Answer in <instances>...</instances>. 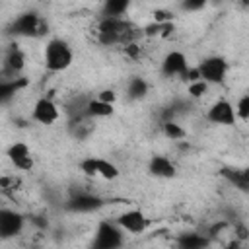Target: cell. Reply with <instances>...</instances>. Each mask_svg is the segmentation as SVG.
<instances>
[{"label":"cell","mask_w":249,"mask_h":249,"mask_svg":"<svg viewBox=\"0 0 249 249\" xmlns=\"http://www.w3.org/2000/svg\"><path fill=\"white\" fill-rule=\"evenodd\" d=\"M115 91L113 89H103V91H99V95H97V99H101V101H107V103H113L115 101Z\"/></svg>","instance_id":"83f0119b"},{"label":"cell","mask_w":249,"mask_h":249,"mask_svg":"<svg viewBox=\"0 0 249 249\" xmlns=\"http://www.w3.org/2000/svg\"><path fill=\"white\" fill-rule=\"evenodd\" d=\"M97 175H101L103 179H115V177H119V169L115 163L97 158Z\"/></svg>","instance_id":"ffe728a7"},{"label":"cell","mask_w":249,"mask_h":249,"mask_svg":"<svg viewBox=\"0 0 249 249\" xmlns=\"http://www.w3.org/2000/svg\"><path fill=\"white\" fill-rule=\"evenodd\" d=\"M220 175L230 181L237 191L249 193V167H222Z\"/></svg>","instance_id":"8fae6325"},{"label":"cell","mask_w":249,"mask_h":249,"mask_svg":"<svg viewBox=\"0 0 249 249\" xmlns=\"http://www.w3.org/2000/svg\"><path fill=\"white\" fill-rule=\"evenodd\" d=\"M241 2H243V4H249V0H241Z\"/></svg>","instance_id":"f1b7e54d"},{"label":"cell","mask_w":249,"mask_h":249,"mask_svg":"<svg viewBox=\"0 0 249 249\" xmlns=\"http://www.w3.org/2000/svg\"><path fill=\"white\" fill-rule=\"evenodd\" d=\"M181 6L187 12H196V10H202L206 6V0H183Z\"/></svg>","instance_id":"484cf974"},{"label":"cell","mask_w":249,"mask_h":249,"mask_svg":"<svg viewBox=\"0 0 249 249\" xmlns=\"http://www.w3.org/2000/svg\"><path fill=\"white\" fill-rule=\"evenodd\" d=\"M72 64V51L62 39H51L45 47V66L51 72H62Z\"/></svg>","instance_id":"7a4b0ae2"},{"label":"cell","mask_w":249,"mask_h":249,"mask_svg":"<svg viewBox=\"0 0 249 249\" xmlns=\"http://www.w3.org/2000/svg\"><path fill=\"white\" fill-rule=\"evenodd\" d=\"M123 228L111 222H101L97 228V235H95V247L99 249H115L123 245Z\"/></svg>","instance_id":"5b68a950"},{"label":"cell","mask_w":249,"mask_h":249,"mask_svg":"<svg viewBox=\"0 0 249 249\" xmlns=\"http://www.w3.org/2000/svg\"><path fill=\"white\" fill-rule=\"evenodd\" d=\"M235 115L241 117V119H249V95H243L239 101H237V107H235Z\"/></svg>","instance_id":"d4e9b609"},{"label":"cell","mask_w":249,"mask_h":249,"mask_svg":"<svg viewBox=\"0 0 249 249\" xmlns=\"http://www.w3.org/2000/svg\"><path fill=\"white\" fill-rule=\"evenodd\" d=\"M86 113L89 117H111L113 115V103H107L101 99H89L86 103Z\"/></svg>","instance_id":"2e32d148"},{"label":"cell","mask_w":249,"mask_h":249,"mask_svg":"<svg viewBox=\"0 0 249 249\" xmlns=\"http://www.w3.org/2000/svg\"><path fill=\"white\" fill-rule=\"evenodd\" d=\"M97 33L103 45H126L140 35V29L123 18H103L99 21Z\"/></svg>","instance_id":"6da1fadb"},{"label":"cell","mask_w":249,"mask_h":249,"mask_svg":"<svg viewBox=\"0 0 249 249\" xmlns=\"http://www.w3.org/2000/svg\"><path fill=\"white\" fill-rule=\"evenodd\" d=\"M189 64H187V58L183 53L179 51H171L165 54L163 62H161V70L165 76H183L187 72Z\"/></svg>","instance_id":"30bf717a"},{"label":"cell","mask_w":249,"mask_h":249,"mask_svg":"<svg viewBox=\"0 0 249 249\" xmlns=\"http://www.w3.org/2000/svg\"><path fill=\"white\" fill-rule=\"evenodd\" d=\"M208 121H212L216 124H233L235 123L233 105L230 101H226V99H218L208 111Z\"/></svg>","instance_id":"ba28073f"},{"label":"cell","mask_w":249,"mask_h":249,"mask_svg":"<svg viewBox=\"0 0 249 249\" xmlns=\"http://www.w3.org/2000/svg\"><path fill=\"white\" fill-rule=\"evenodd\" d=\"M8 158L10 161L18 167V169H31L33 167V160H31V152L27 148V144L23 142H16L8 148Z\"/></svg>","instance_id":"7c38bea8"},{"label":"cell","mask_w":249,"mask_h":249,"mask_svg":"<svg viewBox=\"0 0 249 249\" xmlns=\"http://www.w3.org/2000/svg\"><path fill=\"white\" fill-rule=\"evenodd\" d=\"M23 66H25V56H23V53H21L18 47H12V49L8 51V54H6V58H4V72L16 76V74H19V72L23 70Z\"/></svg>","instance_id":"5bb4252c"},{"label":"cell","mask_w":249,"mask_h":249,"mask_svg":"<svg viewBox=\"0 0 249 249\" xmlns=\"http://www.w3.org/2000/svg\"><path fill=\"white\" fill-rule=\"evenodd\" d=\"M101 204H103V200L99 196H93V195H88V193L74 195L68 200V208L72 212H91V210H97Z\"/></svg>","instance_id":"4fadbf2b"},{"label":"cell","mask_w":249,"mask_h":249,"mask_svg":"<svg viewBox=\"0 0 249 249\" xmlns=\"http://www.w3.org/2000/svg\"><path fill=\"white\" fill-rule=\"evenodd\" d=\"M124 53H126L128 56L136 58V56L140 54V47H138V45H136L134 41H132V43H126V45H124Z\"/></svg>","instance_id":"4316f807"},{"label":"cell","mask_w":249,"mask_h":249,"mask_svg":"<svg viewBox=\"0 0 249 249\" xmlns=\"http://www.w3.org/2000/svg\"><path fill=\"white\" fill-rule=\"evenodd\" d=\"M206 89H208V82H204V80H195L189 84V93L193 97H200L202 93H206Z\"/></svg>","instance_id":"603a6c76"},{"label":"cell","mask_w":249,"mask_h":249,"mask_svg":"<svg viewBox=\"0 0 249 249\" xmlns=\"http://www.w3.org/2000/svg\"><path fill=\"white\" fill-rule=\"evenodd\" d=\"M163 134H165L167 138H171V140H181V138H185V130H183L177 123H173V121H163Z\"/></svg>","instance_id":"7402d4cb"},{"label":"cell","mask_w":249,"mask_h":249,"mask_svg":"<svg viewBox=\"0 0 249 249\" xmlns=\"http://www.w3.org/2000/svg\"><path fill=\"white\" fill-rule=\"evenodd\" d=\"M23 230V216L10 208L0 210V237L10 239Z\"/></svg>","instance_id":"8992f818"},{"label":"cell","mask_w":249,"mask_h":249,"mask_svg":"<svg viewBox=\"0 0 249 249\" xmlns=\"http://www.w3.org/2000/svg\"><path fill=\"white\" fill-rule=\"evenodd\" d=\"M150 173L156 175V177H173L175 175V165L165 156H154L150 160Z\"/></svg>","instance_id":"9a60e30c"},{"label":"cell","mask_w":249,"mask_h":249,"mask_svg":"<svg viewBox=\"0 0 249 249\" xmlns=\"http://www.w3.org/2000/svg\"><path fill=\"white\" fill-rule=\"evenodd\" d=\"M80 167H82V171H84L86 175H89V177L97 175V158H88V160H84V161L80 163Z\"/></svg>","instance_id":"cb8c5ba5"},{"label":"cell","mask_w":249,"mask_h":249,"mask_svg":"<svg viewBox=\"0 0 249 249\" xmlns=\"http://www.w3.org/2000/svg\"><path fill=\"white\" fill-rule=\"evenodd\" d=\"M21 86H25V80H4L2 84H0V97H2V101H8Z\"/></svg>","instance_id":"d6986e66"},{"label":"cell","mask_w":249,"mask_h":249,"mask_svg":"<svg viewBox=\"0 0 249 249\" xmlns=\"http://www.w3.org/2000/svg\"><path fill=\"white\" fill-rule=\"evenodd\" d=\"M196 68H198L200 80H204V82H208V84H220V82H224V78H226L228 62H226L222 56H208V58H204Z\"/></svg>","instance_id":"277c9868"},{"label":"cell","mask_w":249,"mask_h":249,"mask_svg":"<svg viewBox=\"0 0 249 249\" xmlns=\"http://www.w3.org/2000/svg\"><path fill=\"white\" fill-rule=\"evenodd\" d=\"M117 224L130 233H142L148 228V218L140 210H128L117 218Z\"/></svg>","instance_id":"9c48e42d"},{"label":"cell","mask_w":249,"mask_h":249,"mask_svg":"<svg viewBox=\"0 0 249 249\" xmlns=\"http://www.w3.org/2000/svg\"><path fill=\"white\" fill-rule=\"evenodd\" d=\"M179 245H181V247H187V249H196V247L208 245V241H206L204 237L196 235V233H189V235H183V237L179 239Z\"/></svg>","instance_id":"44dd1931"},{"label":"cell","mask_w":249,"mask_h":249,"mask_svg":"<svg viewBox=\"0 0 249 249\" xmlns=\"http://www.w3.org/2000/svg\"><path fill=\"white\" fill-rule=\"evenodd\" d=\"M43 21L35 12H25L21 16H18L12 25H10V33L12 35H19V37H31V35H41L43 33Z\"/></svg>","instance_id":"3957f363"},{"label":"cell","mask_w":249,"mask_h":249,"mask_svg":"<svg viewBox=\"0 0 249 249\" xmlns=\"http://www.w3.org/2000/svg\"><path fill=\"white\" fill-rule=\"evenodd\" d=\"M56 119H58V107L54 105V101L49 97L37 99V103L33 105V121L41 124H53Z\"/></svg>","instance_id":"52a82bcc"},{"label":"cell","mask_w":249,"mask_h":249,"mask_svg":"<svg viewBox=\"0 0 249 249\" xmlns=\"http://www.w3.org/2000/svg\"><path fill=\"white\" fill-rule=\"evenodd\" d=\"M126 93H128V97H130V99H142V97L148 93V84H146L142 78L134 76V78L128 82Z\"/></svg>","instance_id":"ac0fdd59"},{"label":"cell","mask_w":249,"mask_h":249,"mask_svg":"<svg viewBox=\"0 0 249 249\" xmlns=\"http://www.w3.org/2000/svg\"><path fill=\"white\" fill-rule=\"evenodd\" d=\"M130 6V0H105L103 16L105 18H121Z\"/></svg>","instance_id":"e0dca14e"}]
</instances>
